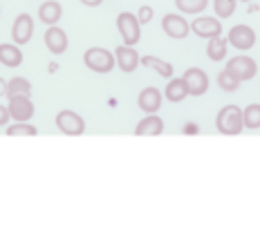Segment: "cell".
I'll return each mask as SVG.
<instances>
[{
    "mask_svg": "<svg viewBox=\"0 0 260 244\" xmlns=\"http://www.w3.org/2000/svg\"><path fill=\"white\" fill-rule=\"evenodd\" d=\"M215 130L226 137H236V134L245 132V121H242V108L226 103L215 115Z\"/></svg>",
    "mask_w": 260,
    "mask_h": 244,
    "instance_id": "obj_1",
    "label": "cell"
},
{
    "mask_svg": "<svg viewBox=\"0 0 260 244\" xmlns=\"http://www.w3.org/2000/svg\"><path fill=\"white\" fill-rule=\"evenodd\" d=\"M83 63L90 72L94 74H110L117 67L115 52L106 50V47H90L83 54Z\"/></svg>",
    "mask_w": 260,
    "mask_h": 244,
    "instance_id": "obj_2",
    "label": "cell"
},
{
    "mask_svg": "<svg viewBox=\"0 0 260 244\" xmlns=\"http://www.w3.org/2000/svg\"><path fill=\"white\" fill-rule=\"evenodd\" d=\"M117 29H119V34H121L123 45L135 47L139 41H142V23H139L137 14L121 12L117 16Z\"/></svg>",
    "mask_w": 260,
    "mask_h": 244,
    "instance_id": "obj_3",
    "label": "cell"
},
{
    "mask_svg": "<svg viewBox=\"0 0 260 244\" xmlns=\"http://www.w3.org/2000/svg\"><path fill=\"white\" fill-rule=\"evenodd\" d=\"M54 121H56V128L68 137H81L85 132V119L74 110H61Z\"/></svg>",
    "mask_w": 260,
    "mask_h": 244,
    "instance_id": "obj_4",
    "label": "cell"
},
{
    "mask_svg": "<svg viewBox=\"0 0 260 244\" xmlns=\"http://www.w3.org/2000/svg\"><path fill=\"white\" fill-rule=\"evenodd\" d=\"M182 79H184V83H186V88H188V96H204L209 92L211 81H209V74L204 72L202 67L184 69Z\"/></svg>",
    "mask_w": 260,
    "mask_h": 244,
    "instance_id": "obj_5",
    "label": "cell"
},
{
    "mask_svg": "<svg viewBox=\"0 0 260 244\" xmlns=\"http://www.w3.org/2000/svg\"><path fill=\"white\" fill-rule=\"evenodd\" d=\"M161 29L169 39L175 41H184L188 34H191V23L184 18V14H166L161 18Z\"/></svg>",
    "mask_w": 260,
    "mask_h": 244,
    "instance_id": "obj_6",
    "label": "cell"
},
{
    "mask_svg": "<svg viewBox=\"0 0 260 244\" xmlns=\"http://www.w3.org/2000/svg\"><path fill=\"white\" fill-rule=\"evenodd\" d=\"M224 69H229L234 77H238L245 83V81H251L258 74V63L253 61L251 56H247V54H240V56H236V58H229Z\"/></svg>",
    "mask_w": 260,
    "mask_h": 244,
    "instance_id": "obj_7",
    "label": "cell"
},
{
    "mask_svg": "<svg viewBox=\"0 0 260 244\" xmlns=\"http://www.w3.org/2000/svg\"><path fill=\"white\" fill-rule=\"evenodd\" d=\"M226 41H229V45H234L236 50L249 52L253 45H256V31H253L249 25H236V27H231Z\"/></svg>",
    "mask_w": 260,
    "mask_h": 244,
    "instance_id": "obj_8",
    "label": "cell"
},
{
    "mask_svg": "<svg viewBox=\"0 0 260 244\" xmlns=\"http://www.w3.org/2000/svg\"><path fill=\"white\" fill-rule=\"evenodd\" d=\"M161 103H164V92H161L159 88H153V85L144 88L142 92H139V96H137L139 110L146 112V115H155V112H159Z\"/></svg>",
    "mask_w": 260,
    "mask_h": 244,
    "instance_id": "obj_9",
    "label": "cell"
},
{
    "mask_svg": "<svg viewBox=\"0 0 260 244\" xmlns=\"http://www.w3.org/2000/svg\"><path fill=\"white\" fill-rule=\"evenodd\" d=\"M45 47L47 52L54 54V56H61V54L68 52L70 41H68V31L61 29L58 25H50L45 31Z\"/></svg>",
    "mask_w": 260,
    "mask_h": 244,
    "instance_id": "obj_10",
    "label": "cell"
},
{
    "mask_svg": "<svg viewBox=\"0 0 260 244\" xmlns=\"http://www.w3.org/2000/svg\"><path fill=\"white\" fill-rule=\"evenodd\" d=\"M191 31L200 39H215V36H222V23L213 16H198V18L191 23Z\"/></svg>",
    "mask_w": 260,
    "mask_h": 244,
    "instance_id": "obj_11",
    "label": "cell"
},
{
    "mask_svg": "<svg viewBox=\"0 0 260 244\" xmlns=\"http://www.w3.org/2000/svg\"><path fill=\"white\" fill-rule=\"evenodd\" d=\"M34 36V18L29 14H18L12 25V41L16 45H27Z\"/></svg>",
    "mask_w": 260,
    "mask_h": 244,
    "instance_id": "obj_12",
    "label": "cell"
},
{
    "mask_svg": "<svg viewBox=\"0 0 260 244\" xmlns=\"http://www.w3.org/2000/svg\"><path fill=\"white\" fill-rule=\"evenodd\" d=\"M115 58H117V67L121 69L123 74H133L135 69L142 65V56L135 47L130 45H119L115 50Z\"/></svg>",
    "mask_w": 260,
    "mask_h": 244,
    "instance_id": "obj_13",
    "label": "cell"
},
{
    "mask_svg": "<svg viewBox=\"0 0 260 244\" xmlns=\"http://www.w3.org/2000/svg\"><path fill=\"white\" fill-rule=\"evenodd\" d=\"M7 108L9 115H12L14 121H29L34 117V103H31V96H12L7 99Z\"/></svg>",
    "mask_w": 260,
    "mask_h": 244,
    "instance_id": "obj_14",
    "label": "cell"
},
{
    "mask_svg": "<svg viewBox=\"0 0 260 244\" xmlns=\"http://www.w3.org/2000/svg\"><path fill=\"white\" fill-rule=\"evenodd\" d=\"M164 132V119L159 115H146L142 121L135 126V137H159Z\"/></svg>",
    "mask_w": 260,
    "mask_h": 244,
    "instance_id": "obj_15",
    "label": "cell"
},
{
    "mask_svg": "<svg viewBox=\"0 0 260 244\" xmlns=\"http://www.w3.org/2000/svg\"><path fill=\"white\" fill-rule=\"evenodd\" d=\"M23 52H20V45H16V43H3L0 45V63L5 65V67H20L23 65Z\"/></svg>",
    "mask_w": 260,
    "mask_h": 244,
    "instance_id": "obj_16",
    "label": "cell"
},
{
    "mask_svg": "<svg viewBox=\"0 0 260 244\" xmlns=\"http://www.w3.org/2000/svg\"><path fill=\"white\" fill-rule=\"evenodd\" d=\"M61 16H63V5L58 0H47V3H43L39 7V20L47 27L56 25L61 20Z\"/></svg>",
    "mask_w": 260,
    "mask_h": 244,
    "instance_id": "obj_17",
    "label": "cell"
},
{
    "mask_svg": "<svg viewBox=\"0 0 260 244\" xmlns=\"http://www.w3.org/2000/svg\"><path fill=\"white\" fill-rule=\"evenodd\" d=\"M186 96H188V88H186V83H184V79L182 77L169 79L166 90H164V99L169 103H182Z\"/></svg>",
    "mask_w": 260,
    "mask_h": 244,
    "instance_id": "obj_18",
    "label": "cell"
},
{
    "mask_svg": "<svg viewBox=\"0 0 260 244\" xmlns=\"http://www.w3.org/2000/svg\"><path fill=\"white\" fill-rule=\"evenodd\" d=\"M142 65L146 69H153L157 72L161 79H173L175 77V67H173V63L164 61V58H157V56H142Z\"/></svg>",
    "mask_w": 260,
    "mask_h": 244,
    "instance_id": "obj_19",
    "label": "cell"
},
{
    "mask_svg": "<svg viewBox=\"0 0 260 244\" xmlns=\"http://www.w3.org/2000/svg\"><path fill=\"white\" fill-rule=\"evenodd\" d=\"M226 52H229V41H226V39H222V36L209 39V45H207L209 61H224Z\"/></svg>",
    "mask_w": 260,
    "mask_h": 244,
    "instance_id": "obj_20",
    "label": "cell"
},
{
    "mask_svg": "<svg viewBox=\"0 0 260 244\" xmlns=\"http://www.w3.org/2000/svg\"><path fill=\"white\" fill-rule=\"evenodd\" d=\"M12 96H31V81L25 77H14L7 81V99Z\"/></svg>",
    "mask_w": 260,
    "mask_h": 244,
    "instance_id": "obj_21",
    "label": "cell"
},
{
    "mask_svg": "<svg viewBox=\"0 0 260 244\" xmlns=\"http://www.w3.org/2000/svg\"><path fill=\"white\" fill-rule=\"evenodd\" d=\"M175 7H177V12L184 14V16L186 14L198 16L209 7V0H175Z\"/></svg>",
    "mask_w": 260,
    "mask_h": 244,
    "instance_id": "obj_22",
    "label": "cell"
},
{
    "mask_svg": "<svg viewBox=\"0 0 260 244\" xmlns=\"http://www.w3.org/2000/svg\"><path fill=\"white\" fill-rule=\"evenodd\" d=\"M242 121H245V130H260V103L242 108Z\"/></svg>",
    "mask_w": 260,
    "mask_h": 244,
    "instance_id": "obj_23",
    "label": "cell"
},
{
    "mask_svg": "<svg viewBox=\"0 0 260 244\" xmlns=\"http://www.w3.org/2000/svg\"><path fill=\"white\" fill-rule=\"evenodd\" d=\"M240 85H242V81L238 79V77H234L229 69H222V72L218 74V88L222 92H229V94H231V92L240 90Z\"/></svg>",
    "mask_w": 260,
    "mask_h": 244,
    "instance_id": "obj_24",
    "label": "cell"
},
{
    "mask_svg": "<svg viewBox=\"0 0 260 244\" xmlns=\"http://www.w3.org/2000/svg\"><path fill=\"white\" fill-rule=\"evenodd\" d=\"M5 132H7V137H36L39 130L31 126V123H27V121H16L14 126H9Z\"/></svg>",
    "mask_w": 260,
    "mask_h": 244,
    "instance_id": "obj_25",
    "label": "cell"
},
{
    "mask_svg": "<svg viewBox=\"0 0 260 244\" xmlns=\"http://www.w3.org/2000/svg\"><path fill=\"white\" fill-rule=\"evenodd\" d=\"M236 7H238V0H213L215 16H218L220 20L231 18V16L236 14Z\"/></svg>",
    "mask_w": 260,
    "mask_h": 244,
    "instance_id": "obj_26",
    "label": "cell"
},
{
    "mask_svg": "<svg viewBox=\"0 0 260 244\" xmlns=\"http://www.w3.org/2000/svg\"><path fill=\"white\" fill-rule=\"evenodd\" d=\"M153 16H155V12H153V7H148V5H144V7L137 12V18L142 25H148L150 20H153Z\"/></svg>",
    "mask_w": 260,
    "mask_h": 244,
    "instance_id": "obj_27",
    "label": "cell"
},
{
    "mask_svg": "<svg viewBox=\"0 0 260 244\" xmlns=\"http://www.w3.org/2000/svg\"><path fill=\"white\" fill-rule=\"evenodd\" d=\"M9 119H12V115H9V108L0 106V128H5L9 123Z\"/></svg>",
    "mask_w": 260,
    "mask_h": 244,
    "instance_id": "obj_28",
    "label": "cell"
},
{
    "mask_svg": "<svg viewBox=\"0 0 260 244\" xmlns=\"http://www.w3.org/2000/svg\"><path fill=\"white\" fill-rule=\"evenodd\" d=\"M81 5H85V7H99L101 3H104V0H79Z\"/></svg>",
    "mask_w": 260,
    "mask_h": 244,
    "instance_id": "obj_29",
    "label": "cell"
},
{
    "mask_svg": "<svg viewBox=\"0 0 260 244\" xmlns=\"http://www.w3.org/2000/svg\"><path fill=\"white\" fill-rule=\"evenodd\" d=\"M0 96H5L7 99V81L0 79Z\"/></svg>",
    "mask_w": 260,
    "mask_h": 244,
    "instance_id": "obj_30",
    "label": "cell"
},
{
    "mask_svg": "<svg viewBox=\"0 0 260 244\" xmlns=\"http://www.w3.org/2000/svg\"><path fill=\"white\" fill-rule=\"evenodd\" d=\"M184 132H188V134H195V132H198V130H195V126H193V123H188V126H186V130H184Z\"/></svg>",
    "mask_w": 260,
    "mask_h": 244,
    "instance_id": "obj_31",
    "label": "cell"
},
{
    "mask_svg": "<svg viewBox=\"0 0 260 244\" xmlns=\"http://www.w3.org/2000/svg\"><path fill=\"white\" fill-rule=\"evenodd\" d=\"M240 3H251V0H240Z\"/></svg>",
    "mask_w": 260,
    "mask_h": 244,
    "instance_id": "obj_32",
    "label": "cell"
}]
</instances>
